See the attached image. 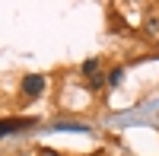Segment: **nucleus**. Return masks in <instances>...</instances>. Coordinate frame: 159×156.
I'll list each match as a JSON object with an SVG mask.
<instances>
[{"label":"nucleus","mask_w":159,"mask_h":156,"mask_svg":"<svg viewBox=\"0 0 159 156\" xmlns=\"http://www.w3.org/2000/svg\"><path fill=\"white\" fill-rule=\"evenodd\" d=\"M108 83H111V86H118V83H121V70H111V76H108Z\"/></svg>","instance_id":"4"},{"label":"nucleus","mask_w":159,"mask_h":156,"mask_svg":"<svg viewBox=\"0 0 159 156\" xmlns=\"http://www.w3.org/2000/svg\"><path fill=\"white\" fill-rule=\"evenodd\" d=\"M96 70H99V61H96V57H89V61L83 64V73H86V76H92Z\"/></svg>","instance_id":"3"},{"label":"nucleus","mask_w":159,"mask_h":156,"mask_svg":"<svg viewBox=\"0 0 159 156\" xmlns=\"http://www.w3.org/2000/svg\"><path fill=\"white\" fill-rule=\"evenodd\" d=\"M22 96L25 99H35V96H42V89H45V76H38V73H32V76H22Z\"/></svg>","instance_id":"1"},{"label":"nucleus","mask_w":159,"mask_h":156,"mask_svg":"<svg viewBox=\"0 0 159 156\" xmlns=\"http://www.w3.org/2000/svg\"><path fill=\"white\" fill-rule=\"evenodd\" d=\"M32 118H22V121H0V137L3 134H13V131H22V127H29Z\"/></svg>","instance_id":"2"}]
</instances>
